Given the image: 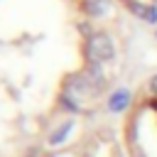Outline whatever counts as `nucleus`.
Masks as SVG:
<instances>
[{
  "label": "nucleus",
  "instance_id": "nucleus-1",
  "mask_svg": "<svg viewBox=\"0 0 157 157\" xmlns=\"http://www.w3.org/2000/svg\"><path fill=\"white\" fill-rule=\"evenodd\" d=\"M96 93V86L88 76L78 74V76H71L66 88H64V101L71 105V108H86V101L83 98H91Z\"/></svg>",
  "mask_w": 157,
  "mask_h": 157
},
{
  "label": "nucleus",
  "instance_id": "nucleus-2",
  "mask_svg": "<svg viewBox=\"0 0 157 157\" xmlns=\"http://www.w3.org/2000/svg\"><path fill=\"white\" fill-rule=\"evenodd\" d=\"M86 52L93 61H108V59H113V42L101 32L91 34L88 42H86Z\"/></svg>",
  "mask_w": 157,
  "mask_h": 157
},
{
  "label": "nucleus",
  "instance_id": "nucleus-3",
  "mask_svg": "<svg viewBox=\"0 0 157 157\" xmlns=\"http://www.w3.org/2000/svg\"><path fill=\"white\" fill-rule=\"evenodd\" d=\"M128 103H130V93H128V91H115V93L110 96V101H108V108H110L113 113H120V110L128 108Z\"/></svg>",
  "mask_w": 157,
  "mask_h": 157
},
{
  "label": "nucleus",
  "instance_id": "nucleus-4",
  "mask_svg": "<svg viewBox=\"0 0 157 157\" xmlns=\"http://www.w3.org/2000/svg\"><path fill=\"white\" fill-rule=\"evenodd\" d=\"M137 12H140V17H145V20H155V10H150V7H137Z\"/></svg>",
  "mask_w": 157,
  "mask_h": 157
},
{
  "label": "nucleus",
  "instance_id": "nucleus-5",
  "mask_svg": "<svg viewBox=\"0 0 157 157\" xmlns=\"http://www.w3.org/2000/svg\"><path fill=\"white\" fill-rule=\"evenodd\" d=\"M150 88H152V91H155V93H157V76H155V78H152V81H150Z\"/></svg>",
  "mask_w": 157,
  "mask_h": 157
}]
</instances>
